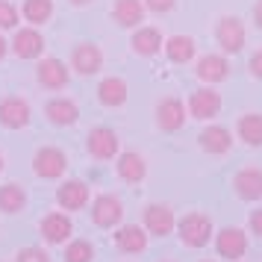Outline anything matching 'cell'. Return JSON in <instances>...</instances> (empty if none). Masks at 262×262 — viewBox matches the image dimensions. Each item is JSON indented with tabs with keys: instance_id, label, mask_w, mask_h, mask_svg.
<instances>
[{
	"instance_id": "6da1fadb",
	"label": "cell",
	"mask_w": 262,
	"mask_h": 262,
	"mask_svg": "<svg viewBox=\"0 0 262 262\" xmlns=\"http://www.w3.org/2000/svg\"><path fill=\"white\" fill-rule=\"evenodd\" d=\"M177 236L186 248H206L215 236V227H212V218L206 212H189L183 215L177 221Z\"/></svg>"
},
{
	"instance_id": "7a4b0ae2",
	"label": "cell",
	"mask_w": 262,
	"mask_h": 262,
	"mask_svg": "<svg viewBox=\"0 0 262 262\" xmlns=\"http://www.w3.org/2000/svg\"><path fill=\"white\" fill-rule=\"evenodd\" d=\"M245 24L238 21L236 15H224V18H218V24H215V41H218V48L224 56H236L245 50Z\"/></svg>"
},
{
	"instance_id": "3957f363",
	"label": "cell",
	"mask_w": 262,
	"mask_h": 262,
	"mask_svg": "<svg viewBox=\"0 0 262 262\" xmlns=\"http://www.w3.org/2000/svg\"><path fill=\"white\" fill-rule=\"evenodd\" d=\"M68 171V156L62 147H53V144H45L38 147L36 156H33V174L41 180H59L62 174Z\"/></svg>"
},
{
	"instance_id": "277c9868",
	"label": "cell",
	"mask_w": 262,
	"mask_h": 262,
	"mask_svg": "<svg viewBox=\"0 0 262 262\" xmlns=\"http://www.w3.org/2000/svg\"><path fill=\"white\" fill-rule=\"evenodd\" d=\"M85 150L92 159H100V162H109L121 154V139L115 130L109 127H92L89 136H85Z\"/></svg>"
},
{
	"instance_id": "5b68a950",
	"label": "cell",
	"mask_w": 262,
	"mask_h": 262,
	"mask_svg": "<svg viewBox=\"0 0 262 262\" xmlns=\"http://www.w3.org/2000/svg\"><path fill=\"white\" fill-rule=\"evenodd\" d=\"M92 224L100 227V230H112V227H118L124 221V203H121L118 194H97L95 203H92Z\"/></svg>"
},
{
	"instance_id": "8992f818",
	"label": "cell",
	"mask_w": 262,
	"mask_h": 262,
	"mask_svg": "<svg viewBox=\"0 0 262 262\" xmlns=\"http://www.w3.org/2000/svg\"><path fill=\"white\" fill-rule=\"evenodd\" d=\"M142 227L147 230V236L165 238L174 233L177 227V218H174V209L168 203H147L142 212Z\"/></svg>"
},
{
	"instance_id": "52a82bcc",
	"label": "cell",
	"mask_w": 262,
	"mask_h": 262,
	"mask_svg": "<svg viewBox=\"0 0 262 262\" xmlns=\"http://www.w3.org/2000/svg\"><path fill=\"white\" fill-rule=\"evenodd\" d=\"M154 118H156V127L162 133H177L186 127V118H189V112H186V103L180 100V97L168 95L162 97L154 109Z\"/></svg>"
},
{
	"instance_id": "ba28073f",
	"label": "cell",
	"mask_w": 262,
	"mask_h": 262,
	"mask_svg": "<svg viewBox=\"0 0 262 262\" xmlns=\"http://www.w3.org/2000/svg\"><path fill=\"white\" fill-rule=\"evenodd\" d=\"M186 112H189L194 121H212L218 112H221V95L215 92L212 85H201L189 95V103H186Z\"/></svg>"
},
{
	"instance_id": "9c48e42d",
	"label": "cell",
	"mask_w": 262,
	"mask_h": 262,
	"mask_svg": "<svg viewBox=\"0 0 262 262\" xmlns=\"http://www.w3.org/2000/svg\"><path fill=\"white\" fill-rule=\"evenodd\" d=\"M36 80H38V85L48 89V92H62V89H68V83H71V71H68V65L62 59L48 56V59L38 62Z\"/></svg>"
},
{
	"instance_id": "30bf717a",
	"label": "cell",
	"mask_w": 262,
	"mask_h": 262,
	"mask_svg": "<svg viewBox=\"0 0 262 262\" xmlns=\"http://www.w3.org/2000/svg\"><path fill=\"white\" fill-rule=\"evenodd\" d=\"M215 250L221 259L238 262L248 253V233L242 227H224L221 233H215Z\"/></svg>"
},
{
	"instance_id": "8fae6325",
	"label": "cell",
	"mask_w": 262,
	"mask_h": 262,
	"mask_svg": "<svg viewBox=\"0 0 262 262\" xmlns=\"http://www.w3.org/2000/svg\"><path fill=\"white\" fill-rule=\"evenodd\" d=\"M71 68L80 77H92L103 68V50L97 48L95 41H80V45H74L71 50Z\"/></svg>"
},
{
	"instance_id": "7c38bea8",
	"label": "cell",
	"mask_w": 262,
	"mask_h": 262,
	"mask_svg": "<svg viewBox=\"0 0 262 262\" xmlns=\"http://www.w3.org/2000/svg\"><path fill=\"white\" fill-rule=\"evenodd\" d=\"M194 77L206 85H218L230 77V59L224 53H206L194 62Z\"/></svg>"
},
{
	"instance_id": "4fadbf2b",
	"label": "cell",
	"mask_w": 262,
	"mask_h": 262,
	"mask_svg": "<svg viewBox=\"0 0 262 262\" xmlns=\"http://www.w3.org/2000/svg\"><path fill=\"white\" fill-rule=\"evenodd\" d=\"M9 50L18 59H41V53H45V36L38 33L36 27L15 30L12 41H9Z\"/></svg>"
},
{
	"instance_id": "5bb4252c",
	"label": "cell",
	"mask_w": 262,
	"mask_h": 262,
	"mask_svg": "<svg viewBox=\"0 0 262 262\" xmlns=\"http://www.w3.org/2000/svg\"><path fill=\"white\" fill-rule=\"evenodd\" d=\"M89 198H92V191H89V183L85 180H65L59 189H56V203H59V209L65 212H80L89 206Z\"/></svg>"
},
{
	"instance_id": "9a60e30c",
	"label": "cell",
	"mask_w": 262,
	"mask_h": 262,
	"mask_svg": "<svg viewBox=\"0 0 262 262\" xmlns=\"http://www.w3.org/2000/svg\"><path fill=\"white\" fill-rule=\"evenodd\" d=\"M38 233L48 245H65L74 233L71 215L68 212H48L41 221H38Z\"/></svg>"
},
{
	"instance_id": "2e32d148",
	"label": "cell",
	"mask_w": 262,
	"mask_h": 262,
	"mask_svg": "<svg viewBox=\"0 0 262 262\" xmlns=\"http://www.w3.org/2000/svg\"><path fill=\"white\" fill-rule=\"evenodd\" d=\"M162 45H165V36H162V30L159 27H136L130 36V48L136 56H144V59H150L156 53H162Z\"/></svg>"
},
{
	"instance_id": "e0dca14e",
	"label": "cell",
	"mask_w": 262,
	"mask_h": 262,
	"mask_svg": "<svg viewBox=\"0 0 262 262\" xmlns=\"http://www.w3.org/2000/svg\"><path fill=\"white\" fill-rule=\"evenodd\" d=\"M30 115H33V109L27 103L24 97H3L0 100V127H6V130H24L27 124H30Z\"/></svg>"
},
{
	"instance_id": "ac0fdd59",
	"label": "cell",
	"mask_w": 262,
	"mask_h": 262,
	"mask_svg": "<svg viewBox=\"0 0 262 262\" xmlns=\"http://www.w3.org/2000/svg\"><path fill=\"white\" fill-rule=\"evenodd\" d=\"M233 191H236L238 201H262V168L256 165H248L236 171V177H233Z\"/></svg>"
},
{
	"instance_id": "d6986e66",
	"label": "cell",
	"mask_w": 262,
	"mask_h": 262,
	"mask_svg": "<svg viewBox=\"0 0 262 262\" xmlns=\"http://www.w3.org/2000/svg\"><path fill=\"white\" fill-rule=\"evenodd\" d=\"M198 144H201L203 154H209V156H224V154H230V147H233V133L227 130V127L209 124V127H203V130H201V136H198Z\"/></svg>"
},
{
	"instance_id": "ffe728a7",
	"label": "cell",
	"mask_w": 262,
	"mask_h": 262,
	"mask_svg": "<svg viewBox=\"0 0 262 262\" xmlns=\"http://www.w3.org/2000/svg\"><path fill=\"white\" fill-rule=\"evenodd\" d=\"M45 118L53 127H74L80 121V106L74 103L71 97H53L45 103Z\"/></svg>"
},
{
	"instance_id": "44dd1931",
	"label": "cell",
	"mask_w": 262,
	"mask_h": 262,
	"mask_svg": "<svg viewBox=\"0 0 262 262\" xmlns=\"http://www.w3.org/2000/svg\"><path fill=\"white\" fill-rule=\"evenodd\" d=\"M115 174H118L124 183H142L147 177V159L136 150H124V154L115 156Z\"/></svg>"
},
{
	"instance_id": "7402d4cb",
	"label": "cell",
	"mask_w": 262,
	"mask_h": 262,
	"mask_svg": "<svg viewBox=\"0 0 262 262\" xmlns=\"http://www.w3.org/2000/svg\"><path fill=\"white\" fill-rule=\"evenodd\" d=\"M127 97H130V89H127V83L121 77H103L97 83V100H100V106L118 109L127 103Z\"/></svg>"
},
{
	"instance_id": "603a6c76",
	"label": "cell",
	"mask_w": 262,
	"mask_h": 262,
	"mask_svg": "<svg viewBox=\"0 0 262 262\" xmlns=\"http://www.w3.org/2000/svg\"><path fill=\"white\" fill-rule=\"evenodd\" d=\"M115 248L121 253H144L147 250V230L142 224H121L115 233Z\"/></svg>"
},
{
	"instance_id": "cb8c5ba5",
	"label": "cell",
	"mask_w": 262,
	"mask_h": 262,
	"mask_svg": "<svg viewBox=\"0 0 262 262\" xmlns=\"http://www.w3.org/2000/svg\"><path fill=\"white\" fill-rule=\"evenodd\" d=\"M144 3L142 0H115L112 3V21L124 30H136L144 21Z\"/></svg>"
},
{
	"instance_id": "d4e9b609",
	"label": "cell",
	"mask_w": 262,
	"mask_h": 262,
	"mask_svg": "<svg viewBox=\"0 0 262 262\" xmlns=\"http://www.w3.org/2000/svg\"><path fill=\"white\" fill-rule=\"evenodd\" d=\"M162 50H165V56L174 65H189L191 59H194V53H198V41L191 36H171L165 38V45H162Z\"/></svg>"
},
{
	"instance_id": "484cf974",
	"label": "cell",
	"mask_w": 262,
	"mask_h": 262,
	"mask_svg": "<svg viewBox=\"0 0 262 262\" xmlns=\"http://www.w3.org/2000/svg\"><path fill=\"white\" fill-rule=\"evenodd\" d=\"M236 136L248 147H262V115L259 112H245L236 121Z\"/></svg>"
},
{
	"instance_id": "4316f807",
	"label": "cell",
	"mask_w": 262,
	"mask_h": 262,
	"mask_svg": "<svg viewBox=\"0 0 262 262\" xmlns=\"http://www.w3.org/2000/svg\"><path fill=\"white\" fill-rule=\"evenodd\" d=\"M27 189L21 183H6L0 186V212L3 215H18L27 209Z\"/></svg>"
},
{
	"instance_id": "83f0119b",
	"label": "cell",
	"mask_w": 262,
	"mask_h": 262,
	"mask_svg": "<svg viewBox=\"0 0 262 262\" xmlns=\"http://www.w3.org/2000/svg\"><path fill=\"white\" fill-rule=\"evenodd\" d=\"M21 15L30 27H41L53 18V0H24L21 3Z\"/></svg>"
},
{
	"instance_id": "f1b7e54d",
	"label": "cell",
	"mask_w": 262,
	"mask_h": 262,
	"mask_svg": "<svg viewBox=\"0 0 262 262\" xmlns=\"http://www.w3.org/2000/svg\"><path fill=\"white\" fill-rule=\"evenodd\" d=\"M95 259V245L89 238H68L62 262H92Z\"/></svg>"
},
{
	"instance_id": "f546056e",
	"label": "cell",
	"mask_w": 262,
	"mask_h": 262,
	"mask_svg": "<svg viewBox=\"0 0 262 262\" xmlns=\"http://www.w3.org/2000/svg\"><path fill=\"white\" fill-rule=\"evenodd\" d=\"M18 21H21V12L15 9V3L0 0V30H18Z\"/></svg>"
},
{
	"instance_id": "4dcf8cb0",
	"label": "cell",
	"mask_w": 262,
	"mask_h": 262,
	"mask_svg": "<svg viewBox=\"0 0 262 262\" xmlns=\"http://www.w3.org/2000/svg\"><path fill=\"white\" fill-rule=\"evenodd\" d=\"M15 262H50V253L45 248H21L15 253Z\"/></svg>"
},
{
	"instance_id": "1f68e13d",
	"label": "cell",
	"mask_w": 262,
	"mask_h": 262,
	"mask_svg": "<svg viewBox=\"0 0 262 262\" xmlns=\"http://www.w3.org/2000/svg\"><path fill=\"white\" fill-rule=\"evenodd\" d=\"M142 3H144V9L154 15H168L177 9V0H142Z\"/></svg>"
},
{
	"instance_id": "d6a6232c",
	"label": "cell",
	"mask_w": 262,
	"mask_h": 262,
	"mask_svg": "<svg viewBox=\"0 0 262 262\" xmlns=\"http://www.w3.org/2000/svg\"><path fill=\"white\" fill-rule=\"evenodd\" d=\"M248 71H250V77L262 80V48H259V50H253V56L248 59Z\"/></svg>"
},
{
	"instance_id": "836d02e7",
	"label": "cell",
	"mask_w": 262,
	"mask_h": 262,
	"mask_svg": "<svg viewBox=\"0 0 262 262\" xmlns=\"http://www.w3.org/2000/svg\"><path fill=\"white\" fill-rule=\"evenodd\" d=\"M250 233H256L262 238V209H253L250 212Z\"/></svg>"
},
{
	"instance_id": "e575fe53",
	"label": "cell",
	"mask_w": 262,
	"mask_h": 262,
	"mask_svg": "<svg viewBox=\"0 0 262 262\" xmlns=\"http://www.w3.org/2000/svg\"><path fill=\"white\" fill-rule=\"evenodd\" d=\"M253 21H256V27L262 30V0H256V3H253Z\"/></svg>"
},
{
	"instance_id": "d590c367",
	"label": "cell",
	"mask_w": 262,
	"mask_h": 262,
	"mask_svg": "<svg viewBox=\"0 0 262 262\" xmlns=\"http://www.w3.org/2000/svg\"><path fill=\"white\" fill-rule=\"evenodd\" d=\"M6 53H9V41H6V38L0 36V59H3Z\"/></svg>"
},
{
	"instance_id": "8d00e7d4",
	"label": "cell",
	"mask_w": 262,
	"mask_h": 262,
	"mask_svg": "<svg viewBox=\"0 0 262 262\" xmlns=\"http://www.w3.org/2000/svg\"><path fill=\"white\" fill-rule=\"evenodd\" d=\"M68 3H71V6H89L92 0H68Z\"/></svg>"
},
{
	"instance_id": "74e56055",
	"label": "cell",
	"mask_w": 262,
	"mask_h": 262,
	"mask_svg": "<svg viewBox=\"0 0 262 262\" xmlns=\"http://www.w3.org/2000/svg\"><path fill=\"white\" fill-rule=\"evenodd\" d=\"M3 168H6V159H3V154H0V174H3Z\"/></svg>"
},
{
	"instance_id": "f35d334b",
	"label": "cell",
	"mask_w": 262,
	"mask_h": 262,
	"mask_svg": "<svg viewBox=\"0 0 262 262\" xmlns=\"http://www.w3.org/2000/svg\"><path fill=\"white\" fill-rule=\"evenodd\" d=\"M201 262H212V259H201Z\"/></svg>"
}]
</instances>
